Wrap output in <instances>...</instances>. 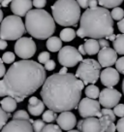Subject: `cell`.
<instances>
[{
	"label": "cell",
	"mask_w": 124,
	"mask_h": 132,
	"mask_svg": "<svg viewBox=\"0 0 124 132\" xmlns=\"http://www.w3.org/2000/svg\"><path fill=\"white\" fill-rule=\"evenodd\" d=\"M83 87V82L76 75L55 73L47 78L40 94L50 110L62 113L78 109Z\"/></svg>",
	"instance_id": "6da1fadb"
},
{
	"label": "cell",
	"mask_w": 124,
	"mask_h": 132,
	"mask_svg": "<svg viewBox=\"0 0 124 132\" xmlns=\"http://www.w3.org/2000/svg\"><path fill=\"white\" fill-rule=\"evenodd\" d=\"M47 80L45 67L41 63L22 59L13 63L3 77L8 96L16 99L17 103L29 97Z\"/></svg>",
	"instance_id": "7a4b0ae2"
},
{
	"label": "cell",
	"mask_w": 124,
	"mask_h": 132,
	"mask_svg": "<svg viewBox=\"0 0 124 132\" xmlns=\"http://www.w3.org/2000/svg\"><path fill=\"white\" fill-rule=\"evenodd\" d=\"M113 32V19L111 12L105 7H95L83 12L77 35L79 38L102 39L109 37Z\"/></svg>",
	"instance_id": "3957f363"
},
{
	"label": "cell",
	"mask_w": 124,
	"mask_h": 132,
	"mask_svg": "<svg viewBox=\"0 0 124 132\" xmlns=\"http://www.w3.org/2000/svg\"><path fill=\"white\" fill-rule=\"evenodd\" d=\"M25 28L33 38L45 40L52 36L56 26L50 13L43 9H33L25 16Z\"/></svg>",
	"instance_id": "277c9868"
},
{
	"label": "cell",
	"mask_w": 124,
	"mask_h": 132,
	"mask_svg": "<svg viewBox=\"0 0 124 132\" xmlns=\"http://www.w3.org/2000/svg\"><path fill=\"white\" fill-rule=\"evenodd\" d=\"M51 11L55 22L61 26H77L81 21V6L76 0H57Z\"/></svg>",
	"instance_id": "5b68a950"
},
{
	"label": "cell",
	"mask_w": 124,
	"mask_h": 132,
	"mask_svg": "<svg viewBox=\"0 0 124 132\" xmlns=\"http://www.w3.org/2000/svg\"><path fill=\"white\" fill-rule=\"evenodd\" d=\"M25 32V24L21 16L16 15L6 16L0 25V38L6 41L19 40Z\"/></svg>",
	"instance_id": "8992f818"
},
{
	"label": "cell",
	"mask_w": 124,
	"mask_h": 132,
	"mask_svg": "<svg viewBox=\"0 0 124 132\" xmlns=\"http://www.w3.org/2000/svg\"><path fill=\"white\" fill-rule=\"evenodd\" d=\"M101 67L100 63L95 59H83L77 69L76 77L82 80L84 85H94L100 78Z\"/></svg>",
	"instance_id": "52a82bcc"
},
{
	"label": "cell",
	"mask_w": 124,
	"mask_h": 132,
	"mask_svg": "<svg viewBox=\"0 0 124 132\" xmlns=\"http://www.w3.org/2000/svg\"><path fill=\"white\" fill-rule=\"evenodd\" d=\"M58 61L64 67H74L79 62H82L83 54L79 52V50L72 47V46H65L63 47L58 53Z\"/></svg>",
	"instance_id": "ba28073f"
},
{
	"label": "cell",
	"mask_w": 124,
	"mask_h": 132,
	"mask_svg": "<svg viewBox=\"0 0 124 132\" xmlns=\"http://www.w3.org/2000/svg\"><path fill=\"white\" fill-rule=\"evenodd\" d=\"M101 104L99 101L95 99H91L88 97H85L81 100L78 110L79 114L82 118L87 119V118H93V117H102V112H101Z\"/></svg>",
	"instance_id": "9c48e42d"
},
{
	"label": "cell",
	"mask_w": 124,
	"mask_h": 132,
	"mask_svg": "<svg viewBox=\"0 0 124 132\" xmlns=\"http://www.w3.org/2000/svg\"><path fill=\"white\" fill-rule=\"evenodd\" d=\"M36 44L32 38L21 37L15 44V53L21 59H29L36 53Z\"/></svg>",
	"instance_id": "30bf717a"
},
{
	"label": "cell",
	"mask_w": 124,
	"mask_h": 132,
	"mask_svg": "<svg viewBox=\"0 0 124 132\" xmlns=\"http://www.w3.org/2000/svg\"><path fill=\"white\" fill-rule=\"evenodd\" d=\"M121 93L113 87H106L101 90L99 95V102L104 108L112 109L119 103Z\"/></svg>",
	"instance_id": "8fae6325"
},
{
	"label": "cell",
	"mask_w": 124,
	"mask_h": 132,
	"mask_svg": "<svg viewBox=\"0 0 124 132\" xmlns=\"http://www.w3.org/2000/svg\"><path fill=\"white\" fill-rule=\"evenodd\" d=\"M102 117L99 118L101 125H102V132H116V125L113 122L116 120V114L112 109L104 108L101 110Z\"/></svg>",
	"instance_id": "7c38bea8"
},
{
	"label": "cell",
	"mask_w": 124,
	"mask_h": 132,
	"mask_svg": "<svg viewBox=\"0 0 124 132\" xmlns=\"http://www.w3.org/2000/svg\"><path fill=\"white\" fill-rule=\"evenodd\" d=\"M0 132H34V130L29 120H13L9 121Z\"/></svg>",
	"instance_id": "4fadbf2b"
},
{
	"label": "cell",
	"mask_w": 124,
	"mask_h": 132,
	"mask_svg": "<svg viewBox=\"0 0 124 132\" xmlns=\"http://www.w3.org/2000/svg\"><path fill=\"white\" fill-rule=\"evenodd\" d=\"M117 61V53L112 48H104L98 53V62L104 68L111 67Z\"/></svg>",
	"instance_id": "5bb4252c"
},
{
	"label": "cell",
	"mask_w": 124,
	"mask_h": 132,
	"mask_svg": "<svg viewBox=\"0 0 124 132\" xmlns=\"http://www.w3.org/2000/svg\"><path fill=\"white\" fill-rule=\"evenodd\" d=\"M100 80L102 85L107 87H112L119 82V72L112 67L105 68L100 75Z\"/></svg>",
	"instance_id": "9a60e30c"
},
{
	"label": "cell",
	"mask_w": 124,
	"mask_h": 132,
	"mask_svg": "<svg viewBox=\"0 0 124 132\" xmlns=\"http://www.w3.org/2000/svg\"><path fill=\"white\" fill-rule=\"evenodd\" d=\"M56 122L62 130H72L77 124V118L71 111L60 113L56 119Z\"/></svg>",
	"instance_id": "2e32d148"
},
{
	"label": "cell",
	"mask_w": 124,
	"mask_h": 132,
	"mask_svg": "<svg viewBox=\"0 0 124 132\" xmlns=\"http://www.w3.org/2000/svg\"><path fill=\"white\" fill-rule=\"evenodd\" d=\"M33 1L31 0H13L11 3V11L14 15L19 16H25L31 11Z\"/></svg>",
	"instance_id": "e0dca14e"
},
{
	"label": "cell",
	"mask_w": 124,
	"mask_h": 132,
	"mask_svg": "<svg viewBox=\"0 0 124 132\" xmlns=\"http://www.w3.org/2000/svg\"><path fill=\"white\" fill-rule=\"evenodd\" d=\"M82 132H102V125L100 120L95 117L84 119L82 126Z\"/></svg>",
	"instance_id": "ac0fdd59"
},
{
	"label": "cell",
	"mask_w": 124,
	"mask_h": 132,
	"mask_svg": "<svg viewBox=\"0 0 124 132\" xmlns=\"http://www.w3.org/2000/svg\"><path fill=\"white\" fill-rule=\"evenodd\" d=\"M83 46H84L86 54H89V55L97 54L100 52V45L97 39H92V38L87 39L85 40V43L83 44Z\"/></svg>",
	"instance_id": "d6986e66"
},
{
	"label": "cell",
	"mask_w": 124,
	"mask_h": 132,
	"mask_svg": "<svg viewBox=\"0 0 124 132\" xmlns=\"http://www.w3.org/2000/svg\"><path fill=\"white\" fill-rule=\"evenodd\" d=\"M47 48L50 52L55 53V52H59L60 50L63 48L62 47V40L59 37H55V36H51L47 40Z\"/></svg>",
	"instance_id": "ffe728a7"
},
{
	"label": "cell",
	"mask_w": 124,
	"mask_h": 132,
	"mask_svg": "<svg viewBox=\"0 0 124 132\" xmlns=\"http://www.w3.org/2000/svg\"><path fill=\"white\" fill-rule=\"evenodd\" d=\"M17 102L16 101L15 98H13L11 96H7V97H5L4 99L1 100L0 105H1L2 109L5 112L12 113V112L16 111V109H17Z\"/></svg>",
	"instance_id": "44dd1931"
},
{
	"label": "cell",
	"mask_w": 124,
	"mask_h": 132,
	"mask_svg": "<svg viewBox=\"0 0 124 132\" xmlns=\"http://www.w3.org/2000/svg\"><path fill=\"white\" fill-rule=\"evenodd\" d=\"M112 46L117 54L124 55V34H117L116 40L112 42Z\"/></svg>",
	"instance_id": "7402d4cb"
},
{
	"label": "cell",
	"mask_w": 124,
	"mask_h": 132,
	"mask_svg": "<svg viewBox=\"0 0 124 132\" xmlns=\"http://www.w3.org/2000/svg\"><path fill=\"white\" fill-rule=\"evenodd\" d=\"M76 35H77V32L70 27H66V28L62 29L60 31V39L63 42L73 41L76 37Z\"/></svg>",
	"instance_id": "603a6c76"
},
{
	"label": "cell",
	"mask_w": 124,
	"mask_h": 132,
	"mask_svg": "<svg viewBox=\"0 0 124 132\" xmlns=\"http://www.w3.org/2000/svg\"><path fill=\"white\" fill-rule=\"evenodd\" d=\"M27 109H28V112L31 114L32 116H35V117H38V116L42 115L44 113V109H45V103L43 101H39V103H37L36 105H29L27 106Z\"/></svg>",
	"instance_id": "cb8c5ba5"
},
{
	"label": "cell",
	"mask_w": 124,
	"mask_h": 132,
	"mask_svg": "<svg viewBox=\"0 0 124 132\" xmlns=\"http://www.w3.org/2000/svg\"><path fill=\"white\" fill-rule=\"evenodd\" d=\"M85 95H86V97L88 98H91V99H96L99 97L100 95V89L98 87H96L95 85H89V86H87L85 87Z\"/></svg>",
	"instance_id": "d4e9b609"
},
{
	"label": "cell",
	"mask_w": 124,
	"mask_h": 132,
	"mask_svg": "<svg viewBox=\"0 0 124 132\" xmlns=\"http://www.w3.org/2000/svg\"><path fill=\"white\" fill-rule=\"evenodd\" d=\"M97 1L102 7H105L107 9L118 7L123 2V0H97Z\"/></svg>",
	"instance_id": "484cf974"
},
{
	"label": "cell",
	"mask_w": 124,
	"mask_h": 132,
	"mask_svg": "<svg viewBox=\"0 0 124 132\" xmlns=\"http://www.w3.org/2000/svg\"><path fill=\"white\" fill-rule=\"evenodd\" d=\"M42 118H43V120L45 122H52V121H54V120L57 119V115H56V112L49 109L48 111L43 113Z\"/></svg>",
	"instance_id": "4316f807"
},
{
	"label": "cell",
	"mask_w": 124,
	"mask_h": 132,
	"mask_svg": "<svg viewBox=\"0 0 124 132\" xmlns=\"http://www.w3.org/2000/svg\"><path fill=\"white\" fill-rule=\"evenodd\" d=\"M11 118V114L5 112L2 107H0V130H2L3 127L7 124L8 119Z\"/></svg>",
	"instance_id": "83f0119b"
},
{
	"label": "cell",
	"mask_w": 124,
	"mask_h": 132,
	"mask_svg": "<svg viewBox=\"0 0 124 132\" xmlns=\"http://www.w3.org/2000/svg\"><path fill=\"white\" fill-rule=\"evenodd\" d=\"M112 14V19L114 21H121L122 19L124 18V10L120 7H116V8L112 9V11L111 12Z\"/></svg>",
	"instance_id": "f1b7e54d"
},
{
	"label": "cell",
	"mask_w": 124,
	"mask_h": 132,
	"mask_svg": "<svg viewBox=\"0 0 124 132\" xmlns=\"http://www.w3.org/2000/svg\"><path fill=\"white\" fill-rule=\"evenodd\" d=\"M13 120H29V115L27 112L23 111V110H19L15 113V115L13 116Z\"/></svg>",
	"instance_id": "f546056e"
},
{
	"label": "cell",
	"mask_w": 124,
	"mask_h": 132,
	"mask_svg": "<svg viewBox=\"0 0 124 132\" xmlns=\"http://www.w3.org/2000/svg\"><path fill=\"white\" fill-rule=\"evenodd\" d=\"M46 125L47 124L45 123V121L43 120H34V122L32 123L34 132H42Z\"/></svg>",
	"instance_id": "4dcf8cb0"
},
{
	"label": "cell",
	"mask_w": 124,
	"mask_h": 132,
	"mask_svg": "<svg viewBox=\"0 0 124 132\" xmlns=\"http://www.w3.org/2000/svg\"><path fill=\"white\" fill-rule=\"evenodd\" d=\"M15 58H16V54L12 53V52H7L2 55V60L4 63L7 64H11L15 61Z\"/></svg>",
	"instance_id": "1f68e13d"
},
{
	"label": "cell",
	"mask_w": 124,
	"mask_h": 132,
	"mask_svg": "<svg viewBox=\"0 0 124 132\" xmlns=\"http://www.w3.org/2000/svg\"><path fill=\"white\" fill-rule=\"evenodd\" d=\"M42 132H62L59 125L55 124H47Z\"/></svg>",
	"instance_id": "d6a6232c"
},
{
	"label": "cell",
	"mask_w": 124,
	"mask_h": 132,
	"mask_svg": "<svg viewBox=\"0 0 124 132\" xmlns=\"http://www.w3.org/2000/svg\"><path fill=\"white\" fill-rule=\"evenodd\" d=\"M50 59V54L48 52H42L41 54L38 55L39 63H44V64H46Z\"/></svg>",
	"instance_id": "836d02e7"
},
{
	"label": "cell",
	"mask_w": 124,
	"mask_h": 132,
	"mask_svg": "<svg viewBox=\"0 0 124 132\" xmlns=\"http://www.w3.org/2000/svg\"><path fill=\"white\" fill-rule=\"evenodd\" d=\"M113 112L117 117L124 118V104H117L116 107L113 108Z\"/></svg>",
	"instance_id": "e575fe53"
},
{
	"label": "cell",
	"mask_w": 124,
	"mask_h": 132,
	"mask_svg": "<svg viewBox=\"0 0 124 132\" xmlns=\"http://www.w3.org/2000/svg\"><path fill=\"white\" fill-rule=\"evenodd\" d=\"M116 70L118 71L120 74L124 75V56L117 59V61L116 63Z\"/></svg>",
	"instance_id": "d590c367"
},
{
	"label": "cell",
	"mask_w": 124,
	"mask_h": 132,
	"mask_svg": "<svg viewBox=\"0 0 124 132\" xmlns=\"http://www.w3.org/2000/svg\"><path fill=\"white\" fill-rule=\"evenodd\" d=\"M55 67H56V64H55L54 60H51V59H50V60L45 64V69L47 71L54 70V69H55Z\"/></svg>",
	"instance_id": "8d00e7d4"
},
{
	"label": "cell",
	"mask_w": 124,
	"mask_h": 132,
	"mask_svg": "<svg viewBox=\"0 0 124 132\" xmlns=\"http://www.w3.org/2000/svg\"><path fill=\"white\" fill-rule=\"evenodd\" d=\"M33 1V6L36 7L37 9H42L44 8L47 4V1L46 0H32Z\"/></svg>",
	"instance_id": "74e56055"
},
{
	"label": "cell",
	"mask_w": 124,
	"mask_h": 132,
	"mask_svg": "<svg viewBox=\"0 0 124 132\" xmlns=\"http://www.w3.org/2000/svg\"><path fill=\"white\" fill-rule=\"evenodd\" d=\"M7 95H8V93H7V90H6L4 81L1 80L0 81V97H4V96H7Z\"/></svg>",
	"instance_id": "f35d334b"
},
{
	"label": "cell",
	"mask_w": 124,
	"mask_h": 132,
	"mask_svg": "<svg viewBox=\"0 0 124 132\" xmlns=\"http://www.w3.org/2000/svg\"><path fill=\"white\" fill-rule=\"evenodd\" d=\"M116 130L117 132H124V118H120L116 124Z\"/></svg>",
	"instance_id": "ab89813d"
},
{
	"label": "cell",
	"mask_w": 124,
	"mask_h": 132,
	"mask_svg": "<svg viewBox=\"0 0 124 132\" xmlns=\"http://www.w3.org/2000/svg\"><path fill=\"white\" fill-rule=\"evenodd\" d=\"M91 0H77V2L79 3L81 8L83 9H88L89 8V3Z\"/></svg>",
	"instance_id": "60d3db41"
},
{
	"label": "cell",
	"mask_w": 124,
	"mask_h": 132,
	"mask_svg": "<svg viewBox=\"0 0 124 132\" xmlns=\"http://www.w3.org/2000/svg\"><path fill=\"white\" fill-rule=\"evenodd\" d=\"M99 42V45H100V48H109L110 47V44H109V41H108L106 38H102V39H99L98 40Z\"/></svg>",
	"instance_id": "b9f144b4"
},
{
	"label": "cell",
	"mask_w": 124,
	"mask_h": 132,
	"mask_svg": "<svg viewBox=\"0 0 124 132\" xmlns=\"http://www.w3.org/2000/svg\"><path fill=\"white\" fill-rule=\"evenodd\" d=\"M6 68H5L4 66V62L2 60V58H0V78H2V77H4L5 74H6Z\"/></svg>",
	"instance_id": "7bdbcfd3"
},
{
	"label": "cell",
	"mask_w": 124,
	"mask_h": 132,
	"mask_svg": "<svg viewBox=\"0 0 124 132\" xmlns=\"http://www.w3.org/2000/svg\"><path fill=\"white\" fill-rule=\"evenodd\" d=\"M39 99L36 97V96H31L28 100V104L29 105H36L37 103H39Z\"/></svg>",
	"instance_id": "ee69618b"
},
{
	"label": "cell",
	"mask_w": 124,
	"mask_h": 132,
	"mask_svg": "<svg viewBox=\"0 0 124 132\" xmlns=\"http://www.w3.org/2000/svg\"><path fill=\"white\" fill-rule=\"evenodd\" d=\"M117 27H118L120 32H122V34H124V18L117 22Z\"/></svg>",
	"instance_id": "f6af8a7d"
},
{
	"label": "cell",
	"mask_w": 124,
	"mask_h": 132,
	"mask_svg": "<svg viewBox=\"0 0 124 132\" xmlns=\"http://www.w3.org/2000/svg\"><path fill=\"white\" fill-rule=\"evenodd\" d=\"M8 46V43L6 40H3V39H0V50H5Z\"/></svg>",
	"instance_id": "bcb514c9"
},
{
	"label": "cell",
	"mask_w": 124,
	"mask_h": 132,
	"mask_svg": "<svg viewBox=\"0 0 124 132\" xmlns=\"http://www.w3.org/2000/svg\"><path fill=\"white\" fill-rule=\"evenodd\" d=\"M98 1L97 0H91L90 3H89V8H95V7H98Z\"/></svg>",
	"instance_id": "7dc6e473"
},
{
	"label": "cell",
	"mask_w": 124,
	"mask_h": 132,
	"mask_svg": "<svg viewBox=\"0 0 124 132\" xmlns=\"http://www.w3.org/2000/svg\"><path fill=\"white\" fill-rule=\"evenodd\" d=\"M78 50H79V52L83 54V55L86 54V52H85V49H84V46H83V45H79V49H78Z\"/></svg>",
	"instance_id": "c3c4849f"
},
{
	"label": "cell",
	"mask_w": 124,
	"mask_h": 132,
	"mask_svg": "<svg viewBox=\"0 0 124 132\" xmlns=\"http://www.w3.org/2000/svg\"><path fill=\"white\" fill-rule=\"evenodd\" d=\"M12 1L13 0H3V2L1 3V6L2 7H7L10 3H12Z\"/></svg>",
	"instance_id": "681fc988"
},
{
	"label": "cell",
	"mask_w": 124,
	"mask_h": 132,
	"mask_svg": "<svg viewBox=\"0 0 124 132\" xmlns=\"http://www.w3.org/2000/svg\"><path fill=\"white\" fill-rule=\"evenodd\" d=\"M58 73H60V74H67V73H68V69H67V67H64V66H63L61 69L59 70Z\"/></svg>",
	"instance_id": "f907efd6"
},
{
	"label": "cell",
	"mask_w": 124,
	"mask_h": 132,
	"mask_svg": "<svg viewBox=\"0 0 124 132\" xmlns=\"http://www.w3.org/2000/svg\"><path fill=\"white\" fill-rule=\"evenodd\" d=\"M116 34H112V35H110V36H109V37H107L106 39H107V40H111V41L113 42L114 40H116Z\"/></svg>",
	"instance_id": "816d5d0a"
},
{
	"label": "cell",
	"mask_w": 124,
	"mask_h": 132,
	"mask_svg": "<svg viewBox=\"0 0 124 132\" xmlns=\"http://www.w3.org/2000/svg\"><path fill=\"white\" fill-rule=\"evenodd\" d=\"M83 120H81L79 121V122H78V130H79V131H81V130H82V126H83Z\"/></svg>",
	"instance_id": "f5cc1de1"
},
{
	"label": "cell",
	"mask_w": 124,
	"mask_h": 132,
	"mask_svg": "<svg viewBox=\"0 0 124 132\" xmlns=\"http://www.w3.org/2000/svg\"><path fill=\"white\" fill-rule=\"evenodd\" d=\"M4 19H3V12H2V10H1V4H0V23L2 22Z\"/></svg>",
	"instance_id": "db71d44e"
},
{
	"label": "cell",
	"mask_w": 124,
	"mask_h": 132,
	"mask_svg": "<svg viewBox=\"0 0 124 132\" xmlns=\"http://www.w3.org/2000/svg\"><path fill=\"white\" fill-rule=\"evenodd\" d=\"M67 132H82V131H79V130H69V131H67Z\"/></svg>",
	"instance_id": "11a10c76"
},
{
	"label": "cell",
	"mask_w": 124,
	"mask_h": 132,
	"mask_svg": "<svg viewBox=\"0 0 124 132\" xmlns=\"http://www.w3.org/2000/svg\"><path fill=\"white\" fill-rule=\"evenodd\" d=\"M122 91H123V94H124V80L122 82Z\"/></svg>",
	"instance_id": "9f6ffc18"
},
{
	"label": "cell",
	"mask_w": 124,
	"mask_h": 132,
	"mask_svg": "<svg viewBox=\"0 0 124 132\" xmlns=\"http://www.w3.org/2000/svg\"><path fill=\"white\" fill-rule=\"evenodd\" d=\"M2 2H3V0H0V4H1V3H2Z\"/></svg>",
	"instance_id": "6f0895ef"
}]
</instances>
